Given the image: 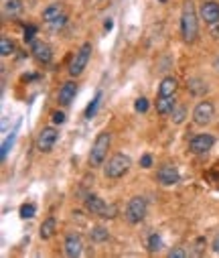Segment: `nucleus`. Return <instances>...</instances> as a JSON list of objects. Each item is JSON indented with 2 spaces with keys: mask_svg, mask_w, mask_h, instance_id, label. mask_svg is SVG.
<instances>
[{
  "mask_svg": "<svg viewBox=\"0 0 219 258\" xmlns=\"http://www.w3.org/2000/svg\"><path fill=\"white\" fill-rule=\"evenodd\" d=\"M181 33L183 39L187 43H195L199 35V20H197V13H195L193 2H185L183 6V15H181Z\"/></svg>",
  "mask_w": 219,
  "mask_h": 258,
  "instance_id": "nucleus-1",
  "label": "nucleus"
},
{
  "mask_svg": "<svg viewBox=\"0 0 219 258\" xmlns=\"http://www.w3.org/2000/svg\"><path fill=\"white\" fill-rule=\"evenodd\" d=\"M110 142H112L110 132H100L98 134V138H96L94 147H91V153H89V165L91 167H101V163L106 161V156H108Z\"/></svg>",
  "mask_w": 219,
  "mask_h": 258,
  "instance_id": "nucleus-2",
  "label": "nucleus"
},
{
  "mask_svg": "<svg viewBox=\"0 0 219 258\" xmlns=\"http://www.w3.org/2000/svg\"><path fill=\"white\" fill-rule=\"evenodd\" d=\"M130 167H132L130 156L118 153V155H114L112 159L108 161V167L103 169V173H106L108 179H120V177H124L126 173L130 171Z\"/></svg>",
  "mask_w": 219,
  "mask_h": 258,
  "instance_id": "nucleus-3",
  "label": "nucleus"
},
{
  "mask_svg": "<svg viewBox=\"0 0 219 258\" xmlns=\"http://www.w3.org/2000/svg\"><path fill=\"white\" fill-rule=\"evenodd\" d=\"M146 211H148V206H146V199L136 195L128 201V206H126V222L128 224H140L144 218H146Z\"/></svg>",
  "mask_w": 219,
  "mask_h": 258,
  "instance_id": "nucleus-4",
  "label": "nucleus"
},
{
  "mask_svg": "<svg viewBox=\"0 0 219 258\" xmlns=\"http://www.w3.org/2000/svg\"><path fill=\"white\" fill-rule=\"evenodd\" d=\"M89 57H91V43H84L82 47H79V51L73 55L71 63H69V75L71 77L82 75L89 63Z\"/></svg>",
  "mask_w": 219,
  "mask_h": 258,
  "instance_id": "nucleus-5",
  "label": "nucleus"
},
{
  "mask_svg": "<svg viewBox=\"0 0 219 258\" xmlns=\"http://www.w3.org/2000/svg\"><path fill=\"white\" fill-rule=\"evenodd\" d=\"M57 140H59V132H57V128L47 126V128H43L39 132V137H37V149L41 153H51Z\"/></svg>",
  "mask_w": 219,
  "mask_h": 258,
  "instance_id": "nucleus-6",
  "label": "nucleus"
},
{
  "mask_svg": "<svg viewBox=\"0 0 219 258\" xmlns=\"http://www.w3.org/2000/svg\"><path fill=\"white\" fill-rule=\"evenodd\" d=\"M213 144H215L213 134L203 132V134H195V137L191 138L189 149H191L193 155H205V153H209V151H211Z\"/></svg>",
  "mask_w": 219,
  "mask_h": 258,
  "instance_id": "nucleus-7",
  "label": "nucleus"
},
{
  "mask_svg": "<svg viewBox=\"0 0 219 258\" xmlns=\"http://www.w3.org/2000/svg\"><path fill=\"white\" fill-rule=\"evenodd\" d=\"M213 114H215V108L211 102H199L197 106H195L193 110V122L195 124H199V126H205V124H209V122L213 120Z\"/></svg>",
  "mask_w": 219,
  "mask_h": 258,
  "instance_id": "nucleus-8",
  "label": "nucleus"
},
{
  "mask_svg": "<svg viewBox=\"0 0 219 258\" xmlns=\"http://www.w3.org/2000/svg\"><path fill=\"white\" fill-rule=\"evenodd\" d=\"M156 179H158V183L160 185H165V187H170V185H177L179 183V171H177V167L175 165H163L160 169L156 171Z\"/></svg>",
  "mask_w": 219,
  "mask_h": 258,
  "instance_id": "nucleus-9",
  "label": "nucleus"
},
{
  "mask_svg": "<svg viewBox=\"0 0 219 258\" xmlns=\"http://www.w3.org/2000/svg\"><path fill=\"white\" fill-rule=\"evenodd\" d=\"M31 53H33V57L37 59L39 63H49V61H51V57H53L49 43H45V41H33Z\"/></svg>",
  "mask_w": 219,
  "mask_h": 258,
  "instance_id": "nucleus-10",
  "label": "nucleus"
},
{
  "mask_svg": "<svg viewBox=\"0 0 219 258\" xmlns=\"http://www.w3.org/2000/svg\"><path fill=\"white\" fill-rule=\"evenodd\" d=\"M199 15H201V18L207 22V25H215V22H219V4L213 2V0L203 2L201 8H199Z\"/></svg>",
  "mask_w": 219,
  "mask_h": 258,
  "instance_id": "nucleus-11",
  "label": "nucleus"
},
{
  "mask_svg": "<svg viewBox=\"0 0 219 258\" xmlns=\"http://www.w3.org/2000/svg\"><path fill=\"white\" fill-rule=\"evenodd\" d=\"M84 252V242L82 238L77 236V234H69V236L65 238V254L69 258H75Z\"/></svg>",
  "mask_w": 219,
  "mask_h": 258,
  "instance_id": "nucleus-12",
  "label": "nucleus"
},
{
  "mask_svg": "<svg viewBox=\"0 0 219 258\" xmlns=\"http://www.w3.org/2000/svg\"><path fill=\"white\" fill-rule=\"evenodd\" d=\"M77 94V86L73 82H65L61 87H59V96H57V100H59L61 106H69L73 102V98Z\"/></svg>",
  "mask_w": 219,
  "mask_h": 258,
  "instance_id": "nucleus-13",
  "label": "nucleus"
},
{
  "mask_svg": "<svg viewBox=\"0 0 219 258\" xmlns=\"http://www.w3.org/2000/svg\"><path fill=\"white\" fill-rule=\"evenodd\" d=\"M106 201L103 199H100L98 195H89L87 199H85V209L89 211V214H94V216H103V211H106Z\"/></svg>",
  "mask_w": 219,
  "mask_h": 258,
  "instance_id": "nucleus-14",
  "label": "nucleus"
},
{
  "mask_svg": "<svg viewBox=\"0 0 219 258\" xmlns=\"http://www.w3.org/2000/svg\"><path fill=\"white\" fill-rule=\"evenodd\" d=\"M175 96H158L156 98V112L158 114H163V116H167V114H170L172 110H175Z\"/></svg>",
  "mask_w": 219,
  "mask_h": 258,
  "instance_id": "nucleus-15",
  "label": "nucleus"
},
{
  "mask_svg": "<svg viewBox=\"0 0 219 258\" xmlns=\"http://www.w3.org/2000/svg\"><path fill=\"white\" fill-rule=\"evenodd\" d=\"M61 17H65V15H63V4H61V2H53V4H49L47 8L43 10V20H45V22H53V20L61 18Z\"/></svg>",
  "mask_w": 219,
  "mask_h": 258,
  "instance_id": "nucleus-16",
  "label": "nucleus"
},
{
  "mask_svg": "<svg viewBox=\"0 0 219 258\" xmlns=\"http://www.w3.org/2000/svg\"><path fill=\"white\" fill-rule=\"evenodd\" d=\"M177 92V80L175 77H165L158 86V96H175Z\"/></svg>",
  "mask_w": 219,
  "mask_h": 258,
  "instance_id": "nucleus-17",
  "label": "nucleus"
},
{
  "mask_svg": "<svg viewBox=\"0 0 219 258\" xmlns=\"http://www.w3.org/2000/svg\"><path fill=\"white\" fill-rule=\"evenodd\" d=\"M53 234H55V218H47L41 224L39 236H41V240H49V238H53Z\"/></svg>",
  "mask_w": 219,
  "mask_h": 258,
  "instance_id": "nucleus-18",
  "label": "nucleus"
},
{
  "mask_svg": "<svg viewBox=\"0 0 219 258\" xmlns=\"http://www.w3.org/2000/svg\"><path fill=\"white\" fill-rule=\"evenodd\" d=\"M187 87H189V92L193 96H201L207 92V84L203 80H199V77H191V80L187 82Z\"/></svg>",
  "mask_w": 219,
  "mask_h": 258,
  "instance_id": "nucleus-19",
  "label": "nucleus"
},
{
  "mask_svg": "<svg viewBox=\"0 0 219 258\" xmlns=\"http://www.w3.org/2000/svg\"><path fill=\"white\" fill-rule=\"evenodd\" d=\"M20 10H22L20 0H6L4 2V15L6 17H17V15H20Z\"/></svg>",
  "mask_w": 219,
  "mask_h": 258,
  "instance_id": "nucleus-20",
  "label": "nucleus"
},
{
  "mask_svg": "<svg viewBox=\"0 0 219 258\" xmlns=\"http://www.w3.org/2000/svg\"><path fill=\"white\" fill-rule=\"evenodd\" d=\"M0 53H2V57H8V55L15 53V43H13V39L0 37Z\"/></svg>",
  "mask_w": 219,
  "mask_h": 258,
  "instance_id": "nucleus-21",
  "label": "nucleus"
},
{
  "mask_svg": "<svg viewBox=\"0 0 219 258\" xmlns=\"http://www.w3.org/2000/svg\"><path fill=\"white\" fill-rule=\"evenodd\" d=\"M160 248H163V238H160L158 234L154 232L152 236L148 238V250H151V252H158Z\"/></svg>",
  "mask_w": 219,
  "mask_h": 258,
  "instance_id": "nucleus-22",
  "label": "nucleus"
},
{
  "mask_svg": "<svg viewBox=\"0 0 219 258\" xmlns=\"http://www.w3.org/2000/svg\"><path fill=\"white\" fill-rule=\"evenodd\" d=\"M91 240H94V242H106L108 240V230L101 228V226L94 228V230H91Z\"/></svg>",
  "mask_w": 219,
  "mask_h": 258,
  "instance_id": "nucleus-23",
  "label": "nucleus"
},
{
  "mask_svg": "<svg viewBox=\"0 0 219 258\" xmlns=\"http://www.w3.org/2000/svg\"><path fill=\"white\" fill-rule=\"evenodd\" d=\"M100 100H101V94L98 92L96 98H94V102H91V104L87 106V110H85V118H94V116H96V112H98V108H100Z\"/></svg>",
  "mask_w": 219,
  "mask_h": 258,
  "instance_id": "nucleus-24",
  "label": "nucleus"
},
{
  "mask_svg": "<svg viewBox=\"0 0 219 258\" xmlns=\"http://www.w3.org/2000/svg\"><path fill=\"white\" fill-rule=\"evenodd\" d=\"M34 214H37V207H34L33 204H25V206H20V218L31 220V218H34Z\"/></svg>",
  "mask_w": 219,
  "mask_h": 258,
  "instance_id": "nucleus-25",
  "label": "nucleus"
},
{
  "mask_svg": "<svg viewBox=\"0 0 219 258\" xmlns=\"http://www.w3.org/2000/svg\"><path fill=\"white\" fill-rule=\"evenodd\" d=\"M170 114H172V122H175V124H181V122L185 120L187 110H185V108H177V106H175V110H172Z\"/></svg>",
  "mask_w": 219,
  "mask_h": 258,
  "instance_id": "nucleus-26",
  "label": "nucleus"
},
{
  "mask_svg": "<svg viewBox=\"0 0 219 258\" xmlns=\"http://www.w3.org/2000/svg\"><path fill=\"white\" fill-rule=\"evenodd\" d=\"M134 110L136 112H142V114H144V112L148 110V100L146 98H138L136 104H134Z\"/></svg>",
  "mask_w": 219,
  "mask_h": 258,
  "instance_id": "nucleus-27",
  "label": "nucleus"
},
{
  "mask_svg": "<svg viewBox=\"0 0 219 258\" xmlns=\"http://www.w3.org/2000/svg\"><path fill=\"white\" fill-rule=\"evenodd\" d=\"M116 214H118V207H116V206H108L101 218H103V220H112V218H116Z\"/></svg>",
  "mask_w": 219,
  "mask_h": 258,
  "instance_id": "nucleus-28",
  "label": "nucleus"
},
{
  "mask_svg": "<svg viewBox=\"0 0 219 258\" xmlns=\"http://www.w3.org/2000/svg\"><path fill=\"white\" fill-rule=\"evenodd\" d=\"M34 33H37V27H33V25H29L27 29H25V41H34Z\"/></svg>",
  "mask_w": 219,
  "mask_h": 258,
  "instance_id": "nucleus-29",
  "label": "nucleus"
},
{
  "mask_svg": "<svg viewBox=\"0 0 219 258\" xmlns=\"http://www.w3.org/2000/svg\"><path fill=\"white\" fill-rule=\"evenodd\" d=\"M168 258H187V252L183 250V248H172L168 252Z\"/></svg>",
  "mask_w": 219,
  "mask_h": 258,
  "instance_id": "nucleus-30",
  "label": "nucleus"
},
{
  "mask_svg": "<svg viewBox=\"0 0 219 258\" xmlns=\"http://www.w3.org/2000/svg\"><path fill=\"white\" fill-rule=\"evenodd\" d=\"M140 167H142V169H151V167H152V156L144 155L142 159H140Z\"/></svg>",
  "mask_w": 219,
  "mask_h": 258,
  "instance_id": "nucleus-31",
  "label": "nucleus"
},
{
  "mask_svg": "<svg viewBox=\"0 0 219 258\" xmlns=\"http://www.w3.org/2000/svg\"><path fill=\"white\" fill-rule=\"evenodd\" d=\"M53 122H55V124H63V122H65V114H63V112H53Z\"/></svg>",
  "mask_w": 219,
  "mask_h": 258,
  "instance_id": "nucleus-32",
  "label": "nucleus"
},
{
  "mask_svg": "<svg viewBox=\"0 0 219 258\" xmlns=\"http://www.w3.org/2000/svg\"><path fill=\"white\" fill-rule=\"evenodd\" d=\"M211 35H215V39H219V22H215V25H211Z\"/></svg>",
  "mask_w": 219,
  "mask_h": 258,
  "instance_id": "nucleus-33",
  "label": "nucleus"
},
{
  "mask_svg": "<svg viewBox=\"0 0 219 258\" xmlns=\"http://www.w3.org/2000/svg\"><path fill=\"white\" fill-rule=\"evenodd\" d=\"M213 250L219 254V234H217V236H215V240H213Z\"/></svg>",
  "mask_w": 219,
  "mask_h": 258,
  "instance_id": "nucleus-34",
  "label": "nucleus"
},
{
  "mask_svg": "<svg viewBox=\"0 0 219 258\" xmlns=\"http://www.w3.org/2000/svg\"><path fill=\"white\" fill-rule=\"evenodd\" d=\"M112 27H114V22H112V20H110V18H108V20H106V22H103V29H106V31H110V29H112Z\"/></svg>",
  "mask_w": 219,
  "mask_h": 258,
  "instance_id": "nucleus-35",
  "label": "nucleus"
},
{
  "mask_svg": "<svg viewBox=\"0 0 219 258\" xmlns=\"http://www.w3.org/2000/svg\"><path fill=\"white\" fill-rule=\"evenodd\" d=\"M213 69L219 73V57H215V61H213Z\"/></svg>",
  "mask_w": 219,
  "mask_h": 258,
  "instance_id": "nucleus-36",
  "label": "nucleus"
}]
</instances>
